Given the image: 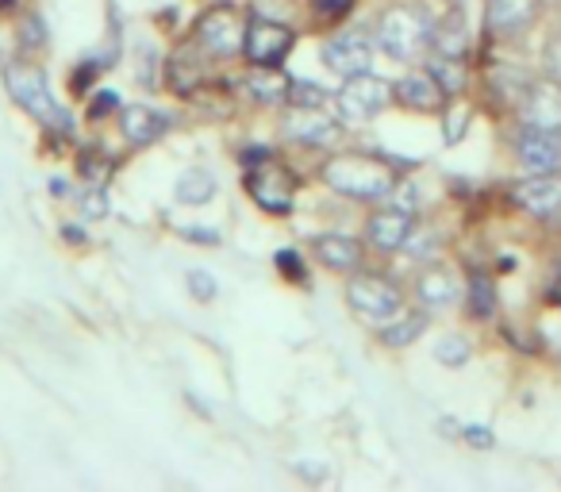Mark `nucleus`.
Segmentation results:
<instances>
[{"label": "nucleus", "mask_w": 561, "mask_h": 492, "mask_svg": "<svg viewBox=\"0 0 561 492\" xmlns=\"http://www.w3.org/2000/svg\"><path fill=\"white\" fill-rule=\"evenodd\" d=\"M112 108H116V93L104 89V93L96 96V104H89V116H104V112H112Z\"/></svg>", "instance_id": "nucleus-40"}, {"label": "nucleus", "mask_w": 561, "mask_h": 492, "mask_svg": "<svg viewBox=\"0 0 561 492\" xmlns=\"http://www.w3.org/2000/svg\"><path fill=\"white\" fill-rule=\"evenodd\" d=\"M285 131H289L293 139L308 142V147H328V142H335L339 124L323 108H297L289 116V124H285Z\"/></svg>", "instance_id": "nucleus-17"}, {"label": "nucleus", "mask_w": 561, "mask_h": 492, "mask_svg": "<svg viewBox=\"0 0 561 492\" xmlns=\"http://www.w3.org/2000/svg\"><path fill=\"white\" fill-rule=\"evenodd\" d=\"M78 170H81V178H85L89 185L101 188L104 181H108V173H112V162H108V158H101V150H96V155L89 150V155L78 158Z\"/></svg>", "instance_id": "nucleus-28"}, {"label": "nucleus", "mask_w": 561, "mask_h": 492, "mask_svg": "<svg viewBox=\"0 0 561 492\" xmlns=\"http://www.w3.org/2000/svg\"><path fill=\"white\" fill-rule=\"evenodd\" d=\"M469 354H473V346H469V339H461V335H446V339H438V343H435V358L443 362V366H450V369L466 366Z\"/></svg>", "instance_id": "nucleus-27"}, {"label": "nucleus", "mask_w": 561, "mask_h": 492, "mask_svg": "<svg viewBox=\"0 0 561 492\" xmlns=\"http://www.w3.org/2000/svg\"><path fill=\"white\" fill-rule=\"evenodd\" d=\"M415 297L423 308H454L461 300V285L450 270H427L415 285Z\"/></svg>", "instance_id": "nucleus-20"}, {"label": "nucleus", "mask_w": 561, "mask_h": 492, "mask_svg": "<svg viewBox=\"0 0 561 492\" xmlns=\"http://www.w3.org/2000/svg\"><path fill=\"white\" fill-rule=\"evenodd\" d=\"M466 127H469V108H454L446 116V142H458L466 135Z\"/></svg>", "instance_id": "nucleus-33"}, {"label": "nucleus", "mask_w": 561, "mask_h": 492, "mask_svg": "<svg viewBox=\"0 0 561 492\" xmlns=\"http://www.w3.org/2000/svg\"><path fill=\"white\" fill-rule=\"evenodd\" d=\"M12 4H16V0H0V9H12Z\"/></svg>", "instance_id": "nucleus-44"}, {"label": "nucleus", "mask_w": 561, "mask_h": 492, "mask_svg": "<svg viewBox=\"0 0 561 492\" xmlns=\"http://www.w3.org/2000/svg\"><path fill=\"white\" fill-rule=\"evenodd\" d=\"M165 131H170V116L147 108V104H127V108L119 112V135H124L131 147H150V142L162 139Z\"/></svg>", "instance_id": "nucleus-13"}, {"label": "nucleus", "mask_w": 561, "mask_h": 492, "mask_svg": "<svg viewBox=\"0 0 561 492\" xmlns=\"http://www.w3.org/2000/svg\"><path fill=\"white\" fill-rule=\"evenodd\" d=\"M216 188H219L216 173L204 170V165H188L178 178V185H173V196H178L181 204H208L211 196H216Z\"/></svg>", "instance_id": "nucleus-21"}, {"label": "nucleus", "mask_w": 561, "mask_h": 492, "mask_svg": "<svg viewBox=\"0 0 561 492\" xmlns=\"http://www.w3.org/2000/svg\"><path fill=\"white\" fill-rule=\"evenodd\" d=\"M538 0H484V24L492 35H512L535 20Z\"/></svg>", "instance_id": "nucleus-16"}, {"label": "nucleus", "mask_w": 561, "mask_h": 492, "mask_svg": "<svg viewBox=\"0 0 561 492\" xmlns=\"http://www.w3.org/2000/svg\"><path fill=\"white\" fill-rule=\"evenodd\" d=\"M404 251L408 254H415V259H427V254H435V234H408V242H404Z\"/></svg>", "instance_id": "nucleus-35"}, {"label": "nucleus", "mask_w": 561, "mask_h": 492, "mask_svg": "<svg viewBox=\"0 0 561 492\" xmlns=\"http://www.w3.org/2000/svg\"><path fill=\"white\" fill-rule=\"evenodd\" d=\"M4 85H9L12 101H16L24 112H32L35 119H43L50 131H62V135L73 131L66 108H58L55 93H50L43 66H35V62H9V66H4Z\"/></svg>", "instance_id": "nucleus-2"}, {"label": "nucleus", "mask_w": 561, "mask_h": 492, "mask_svg": "<svg viewBox=\"0 0 561 492\" xmlns=\"http://www.w3.org/2000/svg\"><path fill=\"white\" fill-rule=\"evenodd\" d=\"M293 469H297L305 481H323V477H328V466H320V461H308V458H300Z\"/></svg>", "instance_id": "nucleus-36"}, {"label": "nucleus", "mask_w": 561, "mask_h": 492, "mask_svg": "<svg viewBox=\"0 0 561 492\" xmlns=\"http://www.w3.org/2000/svg\"><path fill=\"white\" fill-rule=\"evenodd\" d=\"M346 305L354 308V316H362V320H369V323H381L385 328V323L397 320V316L404 312V293L377 274H358V277H351V285H346Z\"/></svg>", "instance_id": "nucleus-4"}, {"label": "nucleus", "mask_w": 561, "mask_h": 492, "mask_svg": "<svg viewBox=\"0 0 561 492\" xmlns=\"http://www.w3.org/2000/svg\"><path fill=\"white\" fill-rule=\"evenodd\" d=\"M273 266L285 270V274H289V282H305V266H300L297 251H277V254H273Z\"/></svg>", "instance_id": "nucleus-32"}, {"label": "nucleus", "mask_w": 561, "mask_h": 492, "mask_svg": "<svg viewBox=\"0 0 561 492\" xmlns=\"http://www.w3.org/2000/svg\"><path fill=\"white\" fill-rule=\"evenodd\" d=\"M323 62L335 73H343V78L366 73L369 62H374V39H369L366 32H339L335 39H328V47H323Z\"/></svg>", "instance_id": "nucleus-9"}, {"label": "nucleus", "mask_w": 561, "mask_h": 492, "mask_svg": "<svg viewBox=\"0 0 561 492\" xmlns=\"http://www.w3.org/2000/svg\"><path fill=\"white\" fill-rule=\"evenodd\" d=\"M196 81H201V66L193 62V58L181 50V55H173L170 62V85L178 89V93H193Z\"/></svg>", "instance_id": "nucleus-26"}, {"label": "nucleus", "mask_w": 561, "mask_h": 492, "mask_svg": "<svg viewBox=\"0 0 561 492\" xmlns=\"http://www.w3.org/2000/svg\"><path fill=\"white\" fill-rule=\"evenodd\" d=\"M293 43V27L277 24V20H262V16H250L247 20V39H242V55H247L250 66H280L289 58Z\"/></svg>", "instance_id": "nucleus-6"}, {"label": "nucleus", "mask_w": 561, "mask_h": 492, "mask_svg": "<svg viewBox=\"0 0 561 492\" xmlns=\"http://www.w3.org/2000/svg\"><path fill=\"white\" fill-rule=\"evenodd\" d=\"M81 216H85V219H104V216H108V201H104V193L96 185H89V193L81 196Z\"/></svg>", "instance_id": "nucleus-31"}, {"label": "nucleus", "mask_w": 561, "mask_h": 492, "mask_svg": "<svg viewBox=\"0 0 561 492\" xmlns=\"http://www.w3.org/2000/svg\"><path fill=\"white\" fill-rule=\"evenodd\" d=\"M423 331H427V316L423 312H400L397 320H389L381 328V343L392 346V351H397V346H412Z\"/></svg>", "instance_id": "nucleus-22"}, {"label": "nucleus", "mask_w": 561, "mask_h": 492, "mask_svg": "<svg viewBox=\"0 0 561 492\" xmlns=\"http://www.w3.org/2000/svg\"><path fill=\"white\" fill-rule=\"evenodd\" d=\"M523 124L538 131H561V89L558 85H530L523 101Z\"/></svg>", "instance_id": "nucleus-14"}, {"label": "nucleus", "mask_w": 561, "mask_h": 492, "mask_svg": "<svg viewBox=\"0 0 561 492\" xmlns=\"http://www.w3.org/2000/svg\"><path fill=\"white\" fill-rule=\"evenodd\" d=\"M50 196H70V181L50 178Z\"/></svg>", "instance_id": "nucleus-42"}, {"label": "nucleus", "mask_w": 561, "mask_h": 492, "mask_svg": "<svg viewBox=\"0 0 561 492\" xmlns=\"http://www.w3.org/2000/svg\"><path fill=\"white\" fill-rule=\"evenodd\" d=\"M431 35H435V27H431L427 12L415 4H397L377 20V43L385 47V55L400 58V62L420 58L431 47Z\"/></svg>", "instance_id": "nucleus-3"}, {"label": "nucleus", "mask_w": 561, "mask_h": 492, "mask_svg": "<svg viewBox=\"0 0 561 492\" xmlns=\"http://www.w3.org/2000/svg\"><path fill=\"white\" fill-rule=\"evenodd\" d=\"M316 259L331 270H354L362 262V242L351 239V234H339V231H328L312 242Z\"/></svg>", "instance_id": "nucleus-19"}, {"label": "nucleus", "mask_w": 561, "mask_h": 492, "mask_svg": "<svg viewBox=\"0 0 561 492\" xmlns=\"http://www.w3.org/2000/svg\"><path fill=\"white\" fill-rule=\"evenodd\" d=\"M515 204L542 219L561 216V173H535V178L519 181L515 185Z\"/></svg>", "instance_id": "nucleus-10"}, {"label": "nucleus", "mask_w": 561, "mask_h": 492, "mask_svg": "<svg viewBox=\"0 0 561 492\" xmlns=\"http://www.w3.org/2000/svg\"><path fill=\"white\" fill-rule=\"evenodd\" d=\"M20 39H24V47H43V43H47V32H43V20H39V16H27V20H24V35H20Z\"/></svg>", "instance_id": "nucleus-34"}, {"label": "nucleus", "mask_w": 561, "mask_h": 492, "mask_svg": "<svg viewBox=\"0 0 561 492\" xmlns=\"http://www.w3.org/2000/svg\"><path fill=\"white\" fill-rule=\"evenodd\" d=\"M461 438H466V443H473V446H481V450H489L492 446V435H489V427H461Z\"/></svg>", "instance_id": "nucleus-37"}, {"label": "nucleus", "mask_w": 561, "mask_h": 492, "mask_svg": "<svg viewBox=\"0 0 561 492\" xmlns=\"http://www.w3.org/2000/svg\"><path fill=\"white\" fill-rule=\"evenodd\" d=\"M247 93L257 104H285L293 93V78L280 66H250L247 73Z\"/></svg>", "instance_id": "nucleus-18"}, {"label": "nucleus", "mask_w": 561, "mask_h": 492, "mask_svg": "<svg viewBox=\"0 0 561 492\" xmlns=\"http://www.w3.org/2000/svg\"><path fill=\"white\" fill-rule=\"evenodd\" d=\"M265 158H270V150H265V147H247V150L239 155V162L247 165V170H254V165H262Z\"/></svg>", "instance_id": "nucleus-39"}, {"label": "nucleus", "mask_w": 561, "mask_h": 492, "mask_svg": "<svg viewBox=\"0 0 561 492\" xmlns=\"http://www.w3.org/2000/svg\"><path fill=\"white\" fill-rule=\"evenodd\" d=\"M415 231V219L408 208H389V211H377L374 219H369L366 227V239L369 247H377V251L392 254V251H404L408 234Z\"/></svg>", "instance_id": "nucleus-11"}, {"label": "nucleus", "mask_w": 561, "mask_h": 492, "mask_svg": "<svg viewBox=\"0 0 561 492\" xmlns=\"http://www.w3.org/2000/svg\"><path fill=\"white\" fill-rule=\"evenodd\" d=\"M185 285H188V293H193V297L201 300V305H208V300H216V297H219L216 277L204 274V270H188V274H185Z\"/></svg>", "instance_id": "nucleus-29"}, {"label": "nucleus", "mask_w": 561, "mask_h": 492, "mask_svg": "<svg viewBox=\"0 0 561 492\" xmlns=\"http://www.w3.org/2000/svg\"><path fill=\"white\" fill-rule=\"evenodd\" d=\"M242 39H247V16L234 4H216L196 20V43L204 47V55L231 58L242 50Z\"/></svg>", "instance_id": "nucleus-5"}, {"label": "nucleus", "mask_w": 561, "mask_h": 492, "mask_svg": "<svg viewBox=\"0 0 561 492\" xmlns=\"http://www.w3.org/2000/svg\"><path fill=\"white\" fill-rule=\"evenodd\" d=\"M446 96L450 93L438 85L435 73H408V78L397 81V101L415 112H438L446 104Z\"/></svg>", "instance_id": "nucleus-15"}, {"label": "nucleus", "mask_w": 561, "mask_h": 492, "mask_svg": "<svg viewBox=\"0 0 561 492\" xmlns=\"http://www.w3.org/2000/svg\"><path fill=\"white\" fill-rule=\"evenodd\" d=\"M519 162L530 173H553L561 170V131H538L527 127L519 135Z\"/></svg>", "instance_id": "nucleus-12"}, {"label": "nucleus", "mask_w": 561, "mask_h": 492, "mask_svg": "<svg viewBox=\"0 0 561 492\" xmlns=\"http://www.w3.org/2000/svg\"><path fill=\"white\" fill-rule=\"evenodd\" d=\"M431 73L438 78V85L446 89V93H461V85H466V70H461V62L458 58H450V55H438L435 62H431Z\"/></svg>", "instance_id": "nucleus-24"}, {"label": "nucleus", "mask_w": 561, "mask_h": 492, "mask_svg": "<svg viewBox=\"0 0 561 492\" xmlns=\"http://www.w3.org/2000/svg\"><path fill=\"white\" fill-rule=\"evenodd\" d=\"M62 234H66L70 242H85V234H81L78 227H62Z\"/></svg>", "instance_id": "nucleus-43"}, {"label": "nucleus", "mask_w": 561, "mask_h": 492, "mask_svg": "<svg viewBox=\"0 0 561 492\" xmlns=\"http://www.w3.org/2000/svg\"><path fill=\"white\" fill-rule=\"evenodd\" d=\"M392 96H397V89H392L389 81L374 78L369 70L354 73V78H346V85L339 89V112H343V119H369L381 108H389Z\"/></svg>", "instance_id": "nucleus-8"}, {"label": "nucleus", "mask_w": 561, "mask_h": 492, "mask_svg": "<svg viewBox=\"0 0 561 492\" xmlns=\"http://www.w3.org/2000/svg\"><path fill=\"white\" fill-rule=\"evenodd\" d=\"M185 239L211 242V247H219V234H216V231H201V227H185Z\"/></svg>", "instance_id": "nucleus-41"}, {"label": "nucleus", "mask_w": 561, "mask_h": 492, "mask_svg": "<svg viewBox=\"0 0 561 492\" xmlns=\"http://www.w3.org/2000/svg\"><path fill=\"white\" fill-rule=\"evenodd\" d=\"M558 300H561V289H558Z\"/></svg>", "instance_id": "nucleus-45"}, {"label": "nucleus", "mask_w": 561, "mask_h": 492, "mask_svg": "<svg viewBox=\"0 0 561 492\" xmlns=\"http://www.w3.org/2000/svg\"><path fill=\"white\" fill-rule=\"evenodd\" d=\"M289 101L297 104V108H323V104H328V93H323L320 85H312V81H293Z\"/></svg>", "instance_id": "nucleus-30"}, {"label": "nucleus", "mask_w": 561, "mask_h": 492, "mask_svg": "<svg viewBox=\"0 0 561 492\" xmlns=\"http://www.w3.org/2000/svg\"><path fill=\"white\" fill-rule=\"evenodd\" d=\"M323 181H328L335 193L351 196V201H385V196L400 185V173L389 158L354 150V155L331 158V162L323 165Z\"/></svg>", "instance_id": "nucleus-1"}, {"label": "nucleus", "mask_w": 561, "mask_h": 492, "mask_svg": "<svg viewBox=\"0 0 561 492\" xmlns=\"http://www.w3.org/2000/svg\"><path fill=\"white\" fill-rule=\"evenodd\" d=\"M247 188L254 196L257 208L273 211V216H285L293 211V193H297V178H293L285 165H277L273 158H265L262 165L247 170Z\"/></svg>", "instance_id": "nucleus-7"}, {"label": "nucleus", "mask_w": 561, "mask_h": 492, "mask_svg": "<svg viewBox=\"0 0 561 492\" xmlns=\"http://www.w3.org/2000/svg\"><path fill=\"white\" fill-rule=\"evenodd\" d=\"M431 43L438 47V55L461 58V50H466V20H461V12H450V16L435 27Z\"/></svg>", "instance_id": "nucleus-23"}, {"label": "nucleus", "mask_w": 561, "mask_h": 492, "mask_svg": "<svg viewBox=\"0 0 561 492\" xmlns=\"http://www.w3.org/2000/svg\"><path fill=\"white\" fill-rule=\"evenodd\" d=\"M469 308H473V316H481V320H489V316L496 312V289H492V282L484 274H477L473 282H469Z\"/></svg>", "instance_id": "nucleus-25"}, {"label": "nucleus", "mask_w": 561, "mask_h": 492, "mask_svg": "<svg viewBox=\"0 0 561 492\" xmlns=\"http://www.w3.org/2000/svg\"><path fill=\"white\" fill-rule=\"evenodd\" d=\"M351 9H354V0H320L323 16H346Z\"/></svg>", "instance_id": "nucleus-38"}]
</instances>
